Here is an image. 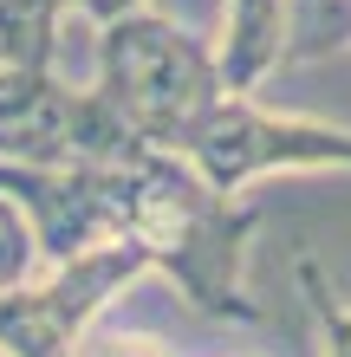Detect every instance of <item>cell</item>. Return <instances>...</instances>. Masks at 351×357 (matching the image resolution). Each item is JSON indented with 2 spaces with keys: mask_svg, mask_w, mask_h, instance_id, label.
<instances>
[{
  "mask_svg": "<svg viewBox=\"0 0 351 357\" xmlns=\"http://www.w3.org/2000/svg\"><path fill=\"white\" fill-rule=\"evenodd\" d=\"M176 150L209 176L221 195H241L260 176H293V169H338L351 176V130L325 117H293V111H260L254 98L221 91Z\"/></svg>",
  "mask_w": 351,
  "mask_h": 357,
  "instance_id": "cell-3",
  "label": "cell"
},
{
  "mask_svg": "<svg viewBox=\"0 0 351 357\" xmlns=\"http://www.w3.org/2000/svg\"><path fill=\"white\" fill-rule=\"evenodd\" d=\"M33 273H46V254H39V234L27 221V208H20L7 188H0V292L27 286Z\"/></svg>",
  "mask_w": 351,
  "mask_h": 357,
  "instance_id": "cell-6",
  "label": "cell"
},
{
  "mask_svg": "<svg viewBox=\"0 0 351 357\" xmlns=\"http://www.w3.org/2000/svg\"><path fill=\"white\" fill-rule=\"evenodd\" d=\"M98 91L137 137L176 150V137L221 98L215 46L150 7H130L98 26Z\"/></svg>",
  "mask_w": 351,
  "mask_h": 357,
  "instance_id": "cell-2",
  "label": "cell"
},
{
  "mask_svg": "<svg viewBox=\"0 0 351 357\" xmlns=\"http://www.w3.org/2000/svg\"><path fill=\"white\" fill-rule=\"evenodd\" d=\"M117 215H124V234L150 254L163 280H176V292L195 312L234 319V325L260 319L254 292L241 286L260 215L241 195H221L182 150L150 143L143 156L117 162Z\"/></svg>",
  "mask_w": 351,
  "mask_h": 357,
  "instance_id": "cell-1",
  "label": "cell"
},
{
  "mask_svg": "<svg viewBox=\"0 0 351 357\" xmlns=\"http://www.w3.org/2000/svg\"><path fill=\"white\" fill-rule=\"evenodd\" d=\"M150 150L98 85H66L52 66H0V162H130Z\"/></svg>",
  "mask_w": 351,
  "mask_h": 357,
  "instance_id": "cell-4",
  "label": "cell"
},
{
  "mask_svg": "<svg viewBox=\"0 0 351 357\" xmlns=\"http://www.w3.org/2000/svg\"><path fill=\"white\" fill-rule=\"evenodd\" d=\"M293 273H299L306 305H313V325H319L325 357H351V305H338V299H332V286H325V273H319V260H313V254H299V260H293Z\"/></svg>",
  "mask_w": 351,
  "mask_h": 357,
  "instance_id": "cell-7",
  "label": "cell"
},
{
  "mask_svg": "<svg viewBox=\"0 0 351 357\" xmlns=\"http://www.w3.org/2000/svg\"><path fill=\"white\" fill-rule=\"evenodd\" d=\"M78 357H170L150 331H85V344H78Z\"/></svg>",
  "mask_w": 351,
  "mask_h": 357,
  "instance_id": "cell-8",
  "label": "cell"
},
{
  "mask_svg": "<svg viewBox=\"0 0 351 357\" xmlns=\"http://www.w3.org/2000/svg\"><path fill=\"white\" fill-rule=\"evenodd\" d=\"M286 46H293V0H228V33L215 46L221 91L254 98L286 66Z\"/></svg>",
  "mask_w": 351,
  "mask_h": 357,
  "instance_id": "cell-5",
  "label": "cell"
}]
</instances>
